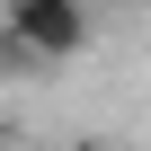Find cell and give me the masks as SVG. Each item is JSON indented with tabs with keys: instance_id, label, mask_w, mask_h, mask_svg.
<instances>
[{
	"instance_id": "cell-1",
	"label": "cell",
	"mask_w": 151,
	"mask_h": 151,
	"mask_svg": "<svg viewBox=\"0 0 151 151\" xmlns=\"http://www.w3.org/2000/svg\"><path fill=\"white\" fill-rule=\"evenodd\" d=\"M0 27L53 71V62H80V53H89L98 9H89V0H0Z\"/></svg>"
},
{
	"instance_id": "cell-2",
	"label": "cell",
	"mask_w": 151,
	"mask_h": 151,
	"mask_svg": "<svg viewBox=\"0 0 151 151\" xmlns=\"http://www.w3.org/2000/svg\"><path fill=\"white\" fill-rule=\"evenodd\" d=\"M89 9H98V18H116V9H142V0H89Z\"/></svg>"
},
{
	"instance_id": "cell-3",
	"label": "cell",
	"mask_w": 151,
	"mask_h": 151,
	"mask_svg": "<svg viewBox=\"0 0 151 151\" xmlns=\"http://www.w3.org/2000/svg\"><path fill=\"white\" fill-rule=\"evenodd\" d=\"M0 133H9V124H0Z\"/></svg>"
}]
</instances>
